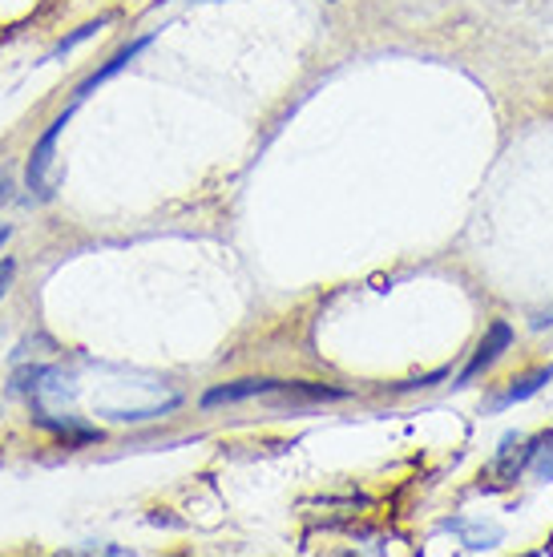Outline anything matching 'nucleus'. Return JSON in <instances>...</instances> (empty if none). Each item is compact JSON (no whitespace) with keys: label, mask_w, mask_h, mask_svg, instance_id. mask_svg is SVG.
<instances>
[{"label":"nucleus","mask_w":553,"mask_h":557,"mask_svg":"<svg viewBox=\"0 0 553 557\" xmlns=\"http://www.w3.org/2000/svg\"><path fill=\"white\" fill-rule=\"evenodd\" d=\"M553 380V363L550 368H533V372H521L517 380H509V388L497 396V405L493 408H509V405H521V400H529V396H538L545 384Z\"/></svg>","instance_id":"6"},{"label":"nucleus","mask_w":553,"mask_h":557,"mask_svg":"<svg viewBox=\"0 0 553 557\" xmlns=\"http://www.w3.org/2000/svg\"><path fill=\"white\" fill-rule=\"evenodd\" d=\"M283 392V380H238V384H219L202 396V408L214 405H235V400H250V396H271Z\"/></svg>","instance_id":"4"},{"label":"nucleus","mask_w":553,"mask_h":557,"mask_svg":"<svg viewBox=\"0 0 553 557\" xmlns=\"http://www.w3.org/2000/svg\"><path fill=\"white\" fill-rule=\"evenodd\" d=\"M9 238H13V226H9V223H0V247H4Z\"/></svg>","instance_id":"11"},{"label":"nucleus","mask_w":553,"mask_h":557,"mask_svg":"<svg viewBox=\"0 0 553 557\" xmlns=\"http://www.w3.org/2000/svg\"><path fill=\"white\" fill-rule=\"evenodd\" d=\"M526 465H529V441H526V436H517V432H509V436L497 445L493 460L481 469V488H489V493H501V488L517 485V476H521V469H526Z\"/></svg>","instance_id":"1"},{"label":"nucleus","mask_w":553,"mask_h":557,"mask_svg":"<svg viewBox=\"0 0 553 557\" xmlns=\"http://www.w3.org/2000/svg\"><path fill=\"white\" fill-rule=\"evenodd\" d=\"M509 344H513V327H509V323H505V320H493V323H489V332H484L481 348H477V356L469 360V368L460 372L457 384H469L472 376H481L489 363H497L501 351H509Z\"/></svg>","instance_id":"3"},{"label":"nucleus","mask_w":553,"mask_h":557,"mask_svg":"<svg viewBox=\"0 0 553 557\" xmlns=\"http://www.w3.org/2000/svg\"><path fill=\"white\" fill-rule=\"evenodd\" d=\"M9 195H13V178H9V174H4V170H0V207H4V202H9Z\"/></svg>","instance_id":"10"},{"label":"nucleus","mask_w":553,"mask_h":557,"mask_svg":"<svg viewBox=\"0 0 553 557\" xmlns=\"http://www.w3.org/2000/svg\"><path fill=\"white\" fill-rule=\"evenodd\" d=\"M529 469L545 485L553 481V432H541V436L529 441Z\"/></svg>","instance_id":"7"},{"label":"nucleus","mask_w":553,"mask_h":557,"mask_svg":"<svg viewBox=\"0 0 553 557\" xmlns=\"http://www.w3.org/2000/svg\"><path fill=\"white\" fill-rule=\"evenodd\" d=\"M13 278H16V263H13V259H0V299L9 295V287H13Z\"/></svg>","instance_id":"9"},{"label":"nucleus","mask_w":553,"mask_h":557,"mask_svg":"<svg viewBox=\"0 0 553 557\" xmlns=\"http://www.w3.org/2000/svg\"><path fill=\"white\" fill-rule=\"evenodd\" d=\"M70 126V110L57 117L53 126L45 129L41 134V141L33 146V153H28V166H25V182H28V190L33 195H41V198H49V186H45V174H49V162H53V146H57V138H61V129Z\"/></svg>","instance_id":"2"},{"label":"nucleus","mask_w":553,"mask_h":557,"mask_svg":"<svg viewBox=\"0 0 553 557\" xmlns=\"http://www.w3.org/2000/svg\"><path fill=\"white\" fill-rule=\"evenodd\" d=\"M101 25H106V21H89V25H82V28H77V33H73V37H65V41L57 45L53 53H49V61H57V57H61V53H70L73 45H82L85 37H94V33H97V28H101Z\"/></svg>","instance_id":"8"},{"label":"nucleus","mask_w":553,"mask_h":557,"mask_svg":"<svg viewBox=\"0 0 553 557\" xmlns=\"http://www.w3.org/2000/svg\"><path fill=\"white\" fill-rule=\"evenodd\" d=\"M150 41H153V37H138V41H130V45H125V49H118V53H113L110 61L101 65V70H94V73H89V77H85L82 85H77V98H89V94H94L97 85H101V82H110L113 73H122L125 65L134 61V57L146 53V49H150Z\"/></svg>","instance_id":"5"}]
</instances>
